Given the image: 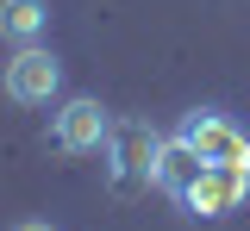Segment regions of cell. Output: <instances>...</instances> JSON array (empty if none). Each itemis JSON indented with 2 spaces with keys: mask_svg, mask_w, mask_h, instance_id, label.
Returning <instances> with one entry per match:
<instances>
[{
  "mask_svg": "<svg viewBox=\"0 0 250 231\" xmlns=\"http://www.w3.org/2000/svg\"><path fill=\"white\" fill-rule=\"evenodd\" d=\"M175 137H182L200 163H250V132H244V125H231L225 113H207V106H194Z\"/></svg>",
  "mask_w": 250,
  "mask_h": 231,
  "instance_id": "obj_4",
  "label": "cell"
},
{
  "mask_svg": "<svg viewBox=\"0 0 250 231\" xmlns=\"http://www.w3.org/2000/svg\"><path fill=\"white\" fill-rule=\"evenodd\" d=\"M13 231H57V225H44V219H25V225H13Z\"/></svg>",
  "mask_w": 250,
  "mask_h": 231,
  "instance_id": "obj_8",
  "label": "cell"
},
{
  "mask_svg": "<svg viewBox=\"0 0 250 231\" xmlns=\"http://www.w3.org/2000/svg\"><path fill=\"white\" fill-rule=\"evenodd\" d=\"M200 169H207V163H200V156L188 150L182 137H163V150H156V175H150V188H163L169 200H182V194H188V181H194Z\"/></svg>",
  "mask_w": 250,
  "mask_h": 231,
  "instance_id": "obj_6",
  "label": "cell"
},
{
  "mask_svg": "<svg viewBox=\"0 0 250 231\" xmlns=\"http://www.w3.org/2000/svg\"><path fill=\"white\" fill-rule=\"evenodd\" d=\"M113 156H119V175H138V181H150L156 175V150H163V137L150 132V125H138V119H125V125H113Z\"/></svg>",
  "mask_w": 250,
  "mask_h": 231,
  "instance_id": "obj_5",
  "label": "cell"
},
{
  "mask_svg": "<svg viewBox=\"0 0 250 231\" xmlns=\"http://www.w3.org/2000/svg\"><path fill=\"white\" fill-rule=\"evenodd\" d=\"M50 25V6L44 0H0V44H13V50H25L38 44Z\"/></svg>",
  "mask_w": 250,
  "mask_h": 231,
  "instance_id": "obj_7",
  "label": "cell"
},
{
  "mask_svg": "<svg viewBox=\"0 0 250 231\" xmlns=\"http://www.w3.org/2000/svg\"><path fill=\"white\" fill-rule=\"evenodd\" d=\"M106 137H113V113H106L100 100H88V94L62 100L57 113H50V144H57L62 156H88V150H106Z\"/></svg>",
  "mask_w": 250,
  "mask_h": 231,
  "instance_id": "obj_3",
  "label": "cell"
},
{
  "mask_svg": "<svg viewBox=\"0 0 250 231\" xmlns=\"http://www.w3.org/2000/svg\"><path fill=\"white\" fill-rule=\"evenodd\" d=\"M244 200H250V163H207L188 181L182 206L194 219H225V212H238Z\"/></svg>",
  "mask_w": 250,
  "mask_h": 231,
  "instance_id": "obj_2",
  "label": "cell"
},
{
  "mask_svg": "<svg viewBox=\"0 0 250 231\" xmlns=\"http://www.w3.org/2000/svg\"><path fill=\"white\" fill-rule=\"evenodd\" d=\"M57 88H62V63L44 50V44L13 50V63L0 69V94L13 100V106H50Z\"/></svg>",
  "mask_w": 250,
  "mask_h": 231,
  "instance_id": "obj_1",
  "label": "cell"
}]
</instances>
